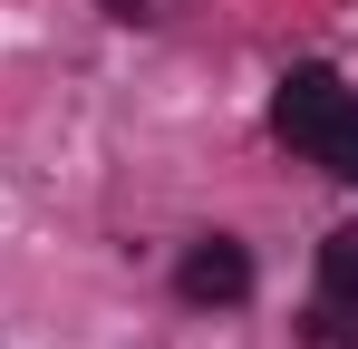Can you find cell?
I'll use <instances>...</instances> for the list:
<instances>
[{
  "label": "cell",
  "mask_w": 358,
  "mask_h": 349,
  "mask_svg": "<svg viewBox=\"0 0 358 349\" xmlns=\"http://www.w3.org/2000/svg\"><path fill=\"white\" fill-rule=\"evenodd\" d=\"M339 107H349V88H339V68H320V58H300L291 78L271 88V136H281V146H300V156H320V146H329V126H339Z\"/></svg>",
  "instance_id": "cell-1"
},
{
  "label": "cell",
  "mask_w": 358,
  "mask_h": 349,
  "mask_svg": "<svg viewBox=\"0 0 358 349\" xmlns=\"http://www.w3.org/2000/svg\"><path fill=\"white\" fill-rule=\"evenodd\" d=\"M175 291L194 310H233V301H252V252H242L233 233H203V242L175 262Z\"/></svg>",
  "instance_id": "cell-2"
},
{
  "label": "cell",
  "mask_w": 358,
  "mask_h": 349,
  "mask_svg": "<svg viewBox=\"0 0 358 349\" xmlns=\"http://www.w3.org/2000/svg\"><path fill=\"white\" fill-rule=\"evenodd\" d=\"M320 301L329 310H358V224L320 242Z\"/></svg>",
  "instance_id": "cell-3"
},
{
  "label": "cell",
  "mask_w": 358,
  "mask_h": 349,
  "mask_svg": "<svg viewBox=\"0 0 358 349\" xmlns=\"http://www.w3.org/2000/svg\"><path fill=\"white\" fill-rule=\"evenodd\" d=\"M320 165L339 174V184H358V97L339 107V126H329V146H320Z\"/></svg>",
  "instance_id": "cell-4"
}]
</instances>
